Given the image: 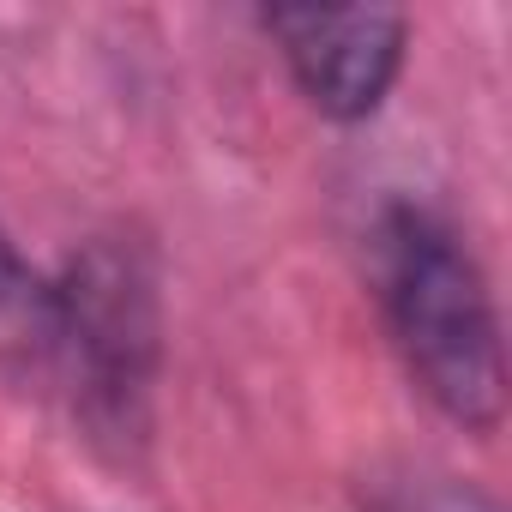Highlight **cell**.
<instances>
[{"instance_id": "1", "label": "cell", "mask_w": 512, "mask_h": 512, "mask_svg": "<svg viewBox=\"0 0 512 512\" xmlns=\"http://www.w3.org/2000/svg\"><path fill=\"white\" fill-rule=\"evenodd\" d=\"M380 278L398 350L416 386L464 428H494L506 410L500 326L476 260L428 211H392L380 229Z\"/></svg>"}, {"instance_id": "2", "label": "cell", "mask_w": 512, "mask_h": 512, "mask_svg": "<svg viewBox=\"0 0 512 512\" xmlns=\"http://www.w3.org/2000/svg\"><path fill=\"white\" fill-rule=\"evenodd\" d=\"M55 302H61L55 368H67L79 380V398L103 428H133L145 374H151V350H157L151 284L139 278L133 253H121V247L85 253V266H73V278H67V290H55Z\"/></svg>"}, {"instance_id": "3", "label": "cell", "mask_w": 512, "mask_h": 512, "mask_svg": "<svg viewBox=\"0 0 512 512\" xmlns=\"http://www.w3.org/2000/svg\"><path fill=\"white\" fill-rule=\"evenodd\" d=\"M314 109L356 121L380 109L404 61V19L386 7H284L266 19Z\"/></svg>"}, {"instance_id": "4", "label": "cell", "mask_w": 512, "mask_h": 512, "mask_svg": "<svg viewBox=\"0 0 512 512\" xmlns=\"http://www.w3.org/2000/svg\"><path fill=\"white\" fill-rule=\"evenodd\" d=\"M61 356V302L0 229V368L43 374Z\"/></svg>"}]
</instances>
